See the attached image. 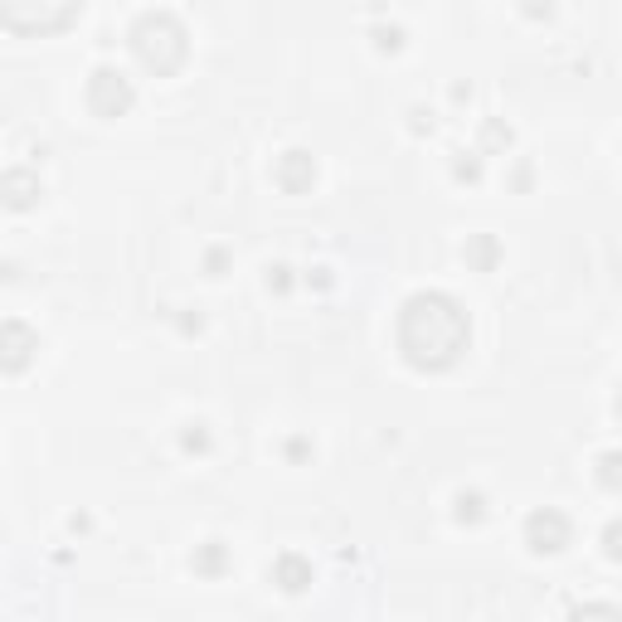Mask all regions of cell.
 Masks as SVG:
<instances>
[{"label": "cell", "instance_id": "cell-4", "mask_svg": "<svg viewBox=\"0 0 622 622\" xmlns=\"http://www.w3.org/2000/svg\"><path fill=\"white\" fill-rule=\"evenodd\" d=\"M39 355V336L24 322H0V375H24Z\"/></svg>", "mask_w": 622, "mask_h": 622}, {"label": "cell", "instance_id": "cell-10", "mask_svg": "<svg viewBox=\"0 0 622 622\" xmlns=\"http://www.w3.org/2000/svg\"><path fill=\"white\" fill-rule=\"evenodd\" d=\"M453 515H457L462 525H476V521H486V496H482V492H462Z\"/></svg>", "mask_w": 622, "mask_h": 622}, {"label": "cell", "instance_id": "cell-7", "mask_svg": "<svg viewBox=\"0 0 622 622\" xmlns=\"http://www.w3.org/2000/svg\"><path fill=\"white\" fill-rule=\"evenodd\" d=\"M273 584L283 593H302L312 584V564L302 560V554H277L273 560Z\"/></svg>", "mask_w": 622, "mask_h": 622}, {"label": "cell", "instance_id": "cell-1", "mask_svg": "<svg viewBox=\"0 0 622 622\" xmlns=\"http://www.w3.org/2000/svg\"><path fill=\"white\" fill-rule=\"evenodd\" d=\"M472 340V322L462 312L457 297L447 293H414L399 307V322H394V346H399L404 365L423 369V375H443L462 361Z\"/></svg>", "mask_w": 622, "mask_h": 622}, {"label": "cell", "instance_id": "cell-5", "mask_svg": "<svg viewBox=\"0 0 622 622\" xmlns=\"http://www.w3.org/2000/svg\"><path fill=\"white\" fill-rule=\"evenodd\" d=\"M39 200H45V180H39L34 170L16 166V170H6V176H0V205H10V209H34Z\"/></svg>", "mask_w": 622, "mask_h": 622}, {"label": "cell", "instance_id": "cell-6", "mask_svg": "<svg viewBox=\"0 0 622 622\" xmlns=\"http://www.w3.org/2000/svg\"><path fill=\"white\" fill-rule=\"evenodd\" d=\"M277 185H283L287 195H307L316 185V161L307 151H287L283 161H277Z\"/></svg>", "mask_w": 622, "mask_h": 622}, {"label": "cell", "instance_id": "cell-2", "mask_svg": "<svg viewBox=\"0 0 622 622\" xmlns=\"http://www.w3.org/2000/svg\"><path fill=\"white\" fill-rule=\"evenodd\" d=\"M574 545V525L560 506H540L525 515V550L531 554H564Z\"/></svg>", "mask_w": 622, "mask_h": 622}, {"label": "cell", "instance_id": "cell-3", "mask_svg": "<svg viewBox=\"0 0 622 622\" xmlns=\"http://www.w3.org/2000/svg\"><path fill=\"white\" fill-rule=\"evenodd\" d=\"M131 98H137V92H131V83L117 69H98L88 78V108L98 117H122L131 108Z\"/></svg>", "mask_w": 622, "mask_h": 622}, {"label": "cell", "instance_id": "cell-12", "mask_svg": "<svg viewBox=\"0 0 622 622\" xmlns=\"http://www.w3.org/2000/svg\"><path fill=\"white\" fill-rule=\"evenodd\" d=\"M180 447H185V453H209V428H205V423H185Z\"/></svg>", "mask_w": 622, "mask_h": 622}, {"label": "cell", "instance_id": "cell-8", "mask_svg": "<svg viewBox=\"0 0 622 622\" xmlns=\"http://www.w3.org/2000/svg\"><path fill=\"white\" fill-rule=\"evenodd\" d=\"M190 564H195V574H205V579H219L224 569H229V554H224V545H219V540H205V545L190 554Z\"/></svg>", "mask_w": 622, "mask_h": 622}, {"label": "cell", "instance_id": "cell-9", "mask_svg": "<svg viewBox=\"0 0 622 622\" xmlns=\"http://www.w3.org/2000/svg\"><path fill=\"white\" fill-rule=\"evenodd\" d=\"M467 258H472V263H476V268H482V273H492V268H496V258H501L496 238H492V234L472 238V244H467Z\"/></svg>", "mask_w": 622, "mask_h": 622}, {"label": "cell", "instance_id": "cell-11", "mask_svg": "<svg viewBox=\"0 0 622 622\" xmlns=\"http://www.w3.org/2000/svg\"><path fill=\"white\" fill-rule=\"evenodd\" d=\"M569 622H618V608L613 603H584L569 613Z\"/></svg>", "mask_w": 622, "mask_h": 622}]
</instances>
